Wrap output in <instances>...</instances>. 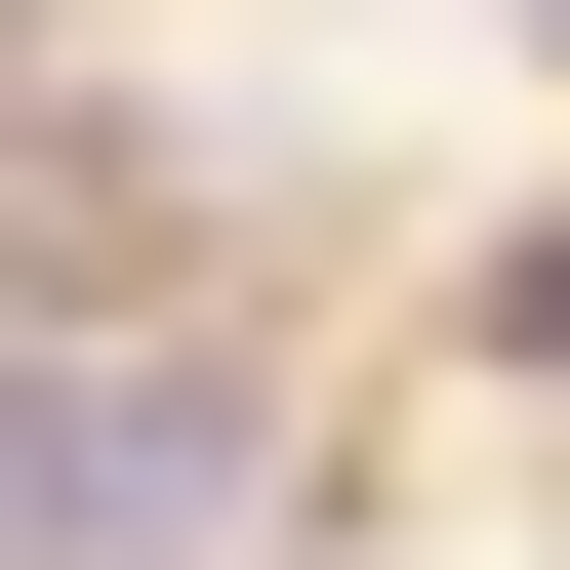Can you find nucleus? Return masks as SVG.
<instances>
[{"label": "nucleus", "instance_id": "f257e3e1", "mask_svg": "<svg viewBox=\"0 0 570 570\" xmlns=\"http://www.w3.org/2000/svg\"><path fill=\"white\" fill-rule=\"evenodd\" d=\"M489 41H530V82H570V0H489Z\"/></svg>", "mask_w": 570, "mask_h": 570}]
</instances>
